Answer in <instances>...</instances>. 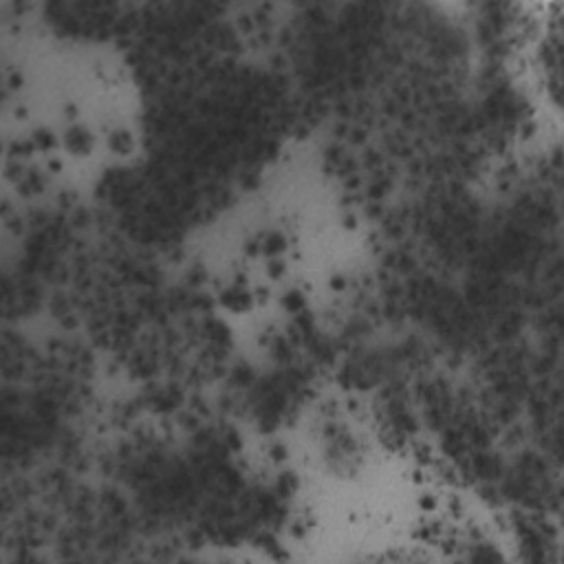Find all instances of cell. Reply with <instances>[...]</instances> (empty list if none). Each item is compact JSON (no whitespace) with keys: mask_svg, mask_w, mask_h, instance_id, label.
Here are the masks:
<instances>
[{"mask_svg":"<svg viewBox=\"0 0 564 564\" xmlns=\"http://www.w3.org/2000/svg\"><path fill=\"white\" fill-rule=\"evenodd\" d=\"M200 267L234 341L269 359L350 306L370 267V242L324 161L291 152L212 223Z\"/></svg>","mask_w":564,"mask_h":564,"instance_id":"1","label":"cell"},{"mask_svg":"<svg viewBox=\"0 0 564 564\" xmlns=\"http://www.w3.org/2000/svg\"><path fill=\"white\" fill-rule=\"evenodd\" d=\"M4 106L7 154L53 198L88 200L145 152L143 84L128 53L95 33L20 35Z\"/></svg>","mask_w":564,"mask_h":564,"instance_id":"2","label":"cell"}]
</instances>
